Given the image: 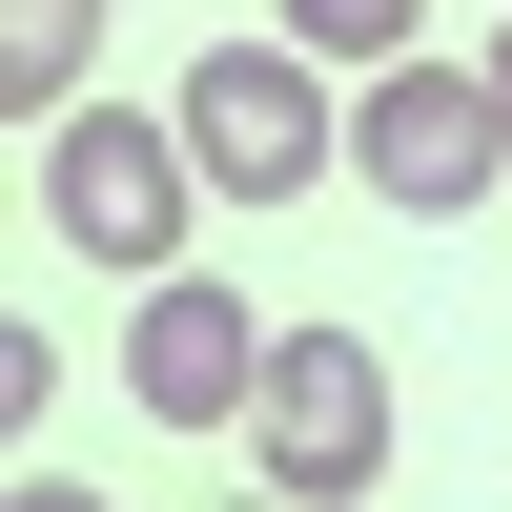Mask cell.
I'll return each instance as SVG.
<instances>
[{"label":"cell","mask_w":512,"mask_h":512,"mask_svg":"<svg viewBox=\"0 0 512 512\" xmlns=\"http://www.w3.org/2000/svg\"><path fill=\"white\" fill-rule=\"evenodd\" d=\"M492 103H512V21H492Z\"/></svg>","instance_id":"cell-8"},{"label":"cell","mask_w":512,"mask_h":512,"mask_svg":"<svg viewBox=\"0 0 512 512\" xmlns=\"http://www.w3.org/2000/svg\"><path fill=\"white\" fill-rule=\"evenodd\" d=\"M267 349L287 328H246V287H205V267H144V308H123V390L164 431H246L267 410Z\"/></svg>","instance_id":"cell-5"},{"label":"cell","mask_w":512,"mask_h":512,"mask_svg":"<svg viewBox=\"0 0 512 512\" xmlns=\"http://www.w3.org/2000/svg\"><path fill=\"white\" fill-rule=\"evenodd\" d=\"M82 62H103V0H0V103H21V144L82 103Z\"/></svg>","instance_id":"cell-6"},{"label":"cell","mask_w":512,"mask_h":512,"mask_svg":"<svg viewBox=\"0 0 512 512\" xmlns=\"http://www.w3.org/2000/svg\"><path fill=\"white\" fill-rule=\"evenodd\" d=\"M349 185L410 205V226H451V205L512 185V103H492V41H410V62H369L349 103Z\"/></svg>","instance_id":"cell-1"},{"label":"cell","mask_w":512,"mask_h":512,"mask_svg":"<svg viewBox=\"0 0 512 512\" xmlns=\"http://www.w3.org/2000/svg\"><path fill=\"white\" fill-rule=\"evenodd\" d=\"M21 205L82 246V267H123V287H144V267H185V205H226V185L185 164V123H144V103H62Z\"/></svg>","instance_id":"cell-2"},{"label":"cell","mask_w":512,"mask_h":512,"mask_svg":"<svg viewBox=\"0 0 512 512\" xmlns=\"http://www.w3.org/2000/svg\"><path fill=\"white\" fill-rule=\"evenodd\" d=\"M287 41H328V62H410V41H431V0H267Z\"/></svg>","instance_id":"cell-7"},{"label":"cell","mask_w":512,"mask_h":512,"mask_svg":"<svg viewBox=\"0 0 512 512\" xmlns=\"http://www.w3.org/2000/svg\"><path fill=\"white\" fill-rule=\"evenodd\" d=\"M164 123H185V164H205L226 205H287V185H328V164H349V103H328V41H287V21H267V41H205Z\"/></svg>","instance_id":"cell-3"},{"label":"cell","mask_w":512,"mask_h":512,"mask_svg":"<svg viewBox=\"0 0 512 512\" xmlns=\"http://www.w3.org/2000/svg\"><path fill=\"white\" fill-rule=\"evenodd\" d=\"M246 472L267 492H369L390 472V349H369V328H287L267 349V410H246Z\"/></svg>","instance_id":"cell-4"}]
</instances>
